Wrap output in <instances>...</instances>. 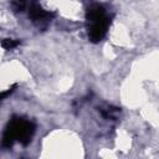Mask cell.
<instances>
[{
	"label": "cell",
	"mask_w": 159,
	"mask_h": 159,
	"mask_svg": "<svg viewBox=\"0 0 159 159\" xmlns=\"http://www.w3.org/2000/svg\"><path fill=\"white\" fill-rule=\"evenodd\" d=\"M108 19L107 16L97 19L94 21H89V29H88V37L92 42H98L103 39L106 35L107 27H108Z\"/></svg>",
	"instance_id": "7a4b0ae2"
},
{
	"label": "cell",
	"mask_w": 159,
	"mask_h": 159,
	"mask_svg": "<svg viewBox=\"0 0 159 159\" xmlns=\"http://www.w3.org/2000/svg\"><path fill=\"white\" fill-rule=\"evenodd\" d=\"M104 16H106V11H104L103 6H101L98 4H94V5L89 6L88 10H87V19H88V21H94V20L104 17Z\"/></svg>",
	"instance_id": "3957f363"
},
{
	"label": "cell",
	"mask_w": 159,
	"mask_h": 159,
	"mask_svg": "<svg viewBox=\"0 0 159 159\" xmlns=\"http://www.w3.org/2000/svg\"><path fill=\"white\" fill-rule=\"evenodd\" d=\"M29 15L32 20H45L50 16V14H47L40 5L37 4H32L30 6V10H29Z\"/></svg>",
	"instance_id": "277c9868"
},
{
	"label": "cell",
	"mask_w": 159,
	"mask_h": 159,
	"mask_svg": "<svg viewBox=\"0 0 159 159\" xmlns=\"http://www.w3.org/2000/svg\"><path fill=\"white\" fill-rule=\"evenodd\" d=\"M19 43H20L19 41H16V40H10V39H5V40H2V42H1L2 47L6 48V50L14 48V47H16Z\"/></svg>",
	"instance_id": "8992f818"
},
{
	"label": "cell",
	"mask_w": 159,
	"mask_h": 159,
	"mask_svg": "<svg viewBox=\"0 0 159 159\" xmlns=\"http://www.w3.org/2000/svg\"><path fill=\"white\" fill-rule=\"evenodd\" d=\"M35 132V125L22 118H15L12 119L2 135V145L6 148H10L15 140H19L24 145H26L30 140L31 137Z\"/></svg>",
	"instance_id": "6da1fadb"
},
{
	"label": "cell",
	"mask_w": 159,
	"mask_h": 159,
	"mask_svg": "<svg viewBox=\"0 0 159 159\" xmlns=\"http://www.w3.org/2000/svg\"><path fill=\"white\" fill-rule=\"evenodd\" d=\"M26 6V0H12L11 2V7L14 9V11H22Z\"/></svg>",
	"instance_id": "5b68a950"
}]
</instances>
